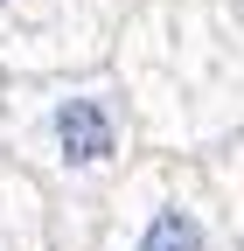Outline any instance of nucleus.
<instances>
[{
  "label": "nucleus",
  "mask_w": 244,
  "mask_h": 251,
  "mask_svg": "<svg viewBox=\"0 0 244 251\" xmlns=\"http://www.w3.org/2000/svg\"><path fill=\"white\" fill-rule=\"evenodd\" d=\"M133 251H209V224H202L189 202H161V209L140 224Z\"/></svg>",
  "instance_id": "obj_2"
},
{
  "label": "nucleus",
  "mask_w": 244,
  "mask_h": 251,
  "mask_svg": "<svg viewBox=\"0 0 244 251\" xmlns=\"http://www.w3.org/2000/svg\"><path fill=\"white\" fill-rule=\"evenodd\" d=\"M70 0H0V42H70Z\"/></svg>",
  "instance_id": "obj_3"
},
{
  "label": "nucleus",
  "mask_w": 244,
  "mask_h": 251,
  "mask_svg": "<svg viewBox=\"0 0 244 251\" xmlns=\"http://www.w3.org/2000/svg\"><path fill=\"white\" fill-rule=\"evenodd\" d=\"M42 140L56 153V168L91 175V168H112L126 153V105L119 91L105 84H63L42 98Z\"/></svg>",
  "instance_id": "obj_1"
}]
</instances>
